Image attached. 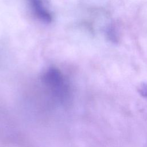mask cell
Returning a JSON list of instances; mask_svg holds the SVG:
<instances>
[{
    "mask_svg": "<svg viewBox=\"0 0 147 147\" xmlns=\"http://www.w3.org/2000/svg\"><path fill=\"white\" fill-rule=\"evenodd\" d=\"M30 10L34 16L44 22H49L52 17L44 0H27Z\"/></svg>",
    "mask_w": 147,
    "mask_h": 147,
    "instance_id": "1",
    "label": "cell"
},
{
    "mask_svg": "<svg viewBox=\"0 0 147 147\" xmlns=\"http://www.w3.org/2000/svg\"><path fill=\"white\" fill-rule=\"evenodd\" d=\"M138 90L140 93L142 95L144 96H147V84L146 83L142 84L140 86Z\"/></svg>",
    "mask_w": 147,
    "mask_h": 147,
    "instance_id": "2",
    "label": "cell"
}]
</instances>
